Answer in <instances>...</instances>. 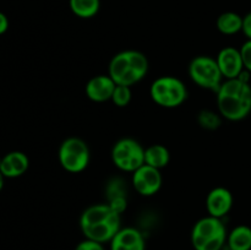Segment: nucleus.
<instances>
[{
	"instance_id": "obj_23",
	"label": "nucleus",
	"mask_w": 251,
	"mask_h": 250,
	"mask_svg": "<svg viewBox=\"0 0 251 250\" xmlns=\"http://www.w3.org/2000/svg\"><path fill=\"white\" fill-rule=\"evenodd\" d=\"M242 32L245 34L248 39H251V11L248 12L244 17H243V28Z\"/></svg>"
},
{
	"instance_id": "obj_7",
	"label": "nucleus",
	"mask_w": 251,
	"mask_h": 250,
	"mask_svg": "<svg viewBox=\"0 0 251 250\" xmlns=\"http://www.w3.org/2000/svg\"><path fill=\"white\" fill-rule=\"evenodd\" d=\"M110 156L118 169L134 173L145 164V147L135 139L123 137L114 144Z\"/></svg>"
},
{
	"instance_id": "obj_9",
	"label": "nucleus",
	"mask_w": 251,
	"mask_h": 250,
	"mask_svg": "<svg viewBox=\"0 0 251 250\" xmlns=\"http://www.w3.org/2000/svg\"><path fill=\"white\" fill-rule=\"evenodd\" d=\"M120 228H122L120 213L114 212L109 217L105 218L104 221H102V222L82 229V233L86 239L102 243L103 244V243L112 242V239L119 232Z\"/></svg>"
},
{
	"instance_id": "obj_5",
	"label": "nucleus",
	"mask_w": 251,
	"mask_h": 250,
	"mask_svg": "<svg viewBox=\"0 0 251 250\" xmlns=\"http://www.w3.org/2000/svg\"><path fill=\"white\" fill-rule=\"evenodd\" d=\"M189 76L191 81L203 88L217 93L225 77L220 70L216 58L210 55L195 56L189 64Z\"/></svg>"
},
{
	"instance_id": "obj_8",
	"label": "nucleus",
	"mask_w": 251,
	"mask_h": 250,
	"mask_svg": "<svg viewBox=\"0 0 251 250\" xmlns=\"http://www.w3.org/2000/svg\"><path fill=\"white\" fill-rule=\"evenodd\" d=\"M132 186L142 196H153L162 186L161 171L151 166L144 164L131 173Z\"/></svg>"
},
{
	"instance_id": "obj_4",
	"label": "nucleus",
	"mask_w": 251,
	"mask_h": 250,
	"mask_svg": "<svg viewBox=\"0 0 251 250\" xmlns=\"http://www.w3.org/2000/svg\"><path fill=\"white\" fill-rule=\"evenodd\" d=\"M150 96L159 107L176 108L188 100V88L176 76H161L152 82Z\"/></svg>"
},
{
	"instance_id": "obj_11",
	"label": "nucleus",
	"mask_w": 251,
	"mask_h": 250,
	"mask_svg": "<svg viewBox=\"0 0 251 250\" xmlns=\"http://www.w3.org/2000/svg\"><path fill=\"white\" fill-rule=\"evenodd\" d=\"M234 205L233 194L223 186H217L208 193L206 198V208L210 216L223 218L229 213Z\"/></svg>"
},
{
	"instance_id": "obj_17",
	"label": "nucleus",
	"mask_w": 251,
	"mask_h": 250,
	"mask_svg": "<svg viewBox=\"0 0 251 250\" xmlns=\"http://www.w3.org/2000/svg\"><path fill=\"white\" fill-rule=\"evenodd\" d=\"M216 26L222 34H227V36L237 34L238 32H242L243 17L233 11L223 12L218 16Z\"/></svg>"
},
{
	"instance_id": "obj_18",
	"label": "nucleus",
	"mask_w": 251,
	"mask_h": 250,
	"mask_svg": "<svg viewBox=\"0 0 251 250\" xmlns=\"http://www.w3.org/2000/svg\"><path fill=\"white\" fill-rule=\"evenodd\" d=\"M69 6L75 16L91 19L100 11V0H69Z\"/></svg>"
},
{
	"instance_id": "obj_24",
	"label": "nucleus",
	"mask_w": 251,
	"mask_h": 250,
	"mask_svg": "<svg viewBox=\"0 0 251 250\" xmlns=\"http://www.w3.org/2000/svg\"><path fill=\"white\" fill-rule=\"evenodd\" d=\"M9 29V19L4 12L0 11V36Z\"/></svg>"
},
{
	"instance_id": "obj_21",
	"label": "nucleus",
	"mask_w": 251,
	"mask_h": 250,
	"mask_svg": "<svg viewBox=\"0 0 251 250\" xmlns=\"http://www.w3.org/2000/svg\"><path fill=\"white\" fill-rule=\"evenodd\" d=\"M240 54H242L244 69L251 74V39H247L245 43L240 47Z\"/></svg>"
},
{
	"instance_id": "obj_15",
	"label": "nucleus",
	"mask_w": 251,
	"mask_h": 250,
	"mask_svg": "<svg viewBox=\"0 0 251 250\" xmlns=\"http://www.w3.org/2000/svg\"><path fill=\"white\" fill-rule=\"evenodd\" d=\"M169 161H171V153L163 145L154 144L145 149V164L147 166L161 171L162 168L168 166Z\"/></svg>"
},
{
	"instance_id": "obj_13",
	"label": "nucleus",
	"mask_w": 251,
	"mask_h": 250,
	"mask_svg": "<svg viewBox=\"0 0 251 250\" xmlns=\"http://www.w3.org/2000/svg\"><path fill=\"white\" fill-rule=\"evenodd\" d=\"M146 243L142 233L134 227L120 228L110 242V250H145Z\"/></svg>"
},
{
	"instance_id": "obj_25",
	"label": "nucleus",
	"mask_w": 251,
	"mask_h": 250,
	"mask_svg": "<svg viewBox=\"0 0 251 250\" xmlns=\"http://www.w3.org/2000/svg\"><path fill=\"white\" fill-rule=\"evenodd\" d=\"M4 180H5V176L2 175V173L0 172V191H1L2 188H4Z\"/></svg>"
},
{
	"instance_id": "obj_1",
	"label": "nucleus",
	"mask_w": 251,
	"mask_h": 250,
	"mask_svg": "<svg viewBox=\"0 0 251 250\" xmlns=\"http://www.w3.org/2000/svg\"><path fill=\"white\" fill-rule=\"evenodd\" d=\"M217 95L220 115L229 122H240L251 113V85L240 77L223 81Z\"/></svg>"
},
{
	"instance_id": "obj_3",
	"label": "nucleus",
	"mask_w": 251,
	"mask_h": 250,
	"mask_svg": "<svg viewBox=\"0 0 251 250\" xmlns=\"http://www.w3.org/2000/svg\"><path fill=\"white\" fill-rule=\"evenodd\" d=\"M227 229L222 218L206 216L194 225L191 244L195 250H222L227 243Z\"/></svg>"
},
{
	"instance_id": "obj_2",
	"label": "nucleus",
	"mask_w": 251,
	"mask_h": 250,
	"mask_svg": "<svg viewBox=\"0 0 251 250\" xmlns=\"http://www.w3.org/2000/svg\"><path fill=\"white\" fill-rule=\"evenodd\" d=\"M149 73V59L139 50H123L115 54L109 63L108 75L117 85L131 87Z\"/></svg>"
},
{
	"instance_id": "obj_19",
	"label": "nucleus",
	"mask_w": 251,
	"mask_h": 250,
	"mask_svg": "<svg viewBox=\"0 0 251 250\" xmlns=\"http://www.w3.org/2000/svg\"><path fill=\"white\" fill-rule=\"evenodd\" d=\"M131 87L124 85H117L114 88V92L112 96V102L114 103L117 107H126L129 105V103L131 102Z\"/></svg>"
},
{
	"instance_id": "obj_12",
	"label": "nucleus",
	"mask_w": 251,
	"mask_h": 250,
	"mask_svg": "<svg viewBox=\"0 0 251 250\" xmlns=\"http://www.w3.org/2000/svg\"><path fill=\"white\" fill-rule=\"evenodd\" d=\"M117 83L109 75H97L87 81L85 87L88 100L96 103H103L112 100Z\"/></svg>"
},
{
	"instance_id": "obj_16",
	"label": "nucleus",
	"mask_w": 251,
	"mask_h": 250,
	"mask_svg": "<svg viewBox=\"0 0 251 250\" xmlns=\"http://www.w3.org/2000/svg\"><path fill=\"white\" fill-rule=\"evenodd\" d=\"M229 250H251V228L240 225L230 230L227 237Z\"/></svg>"
},
{
	"instance_id": "obj_6",
	"label": "nucleus",
	"mask_w": 251,
	"mask_h": 250,
	"mask_svg": "<svg viewBox=\"0 0 251 250\" xmlns=\"http://www.w3.org/2000/svg\"><path fill=\"white\" fill-rule=\"evenodd\" d=\"M90 149L80 137H68L61 142L58 150L60 166L69 173H81L90 164Z\"/></svg>"
},
{
	"instance_id": "obj_22",
	"label": "nucleus",
	"mask_w": 251,
	"mask_h": 250,
	"mask_svg": "<svg viewBox=\"0 0 251 250\" xmlns=\"http://www.w3.org/2000/svg\"><path fill=\"white\" fill-rule=\"evenodd\" d=\"M75 250H104V248H103L102 243L85 239L76 245Z\"/></svg>"
},
{
	"instance_id": "obj_20",
	"label": "nucleus",
	"mask_w": 251,
	"mask_h": 250,
	"mask_svg": "<svg viewBox=\"0 0 251 250\" xmlns=\"http://www.w3.org/2000/svg\"><path fill=\"white\" fill-rule=\"evenodd\" d=\"M198 119L201 126L208 130H215L221 125L220 115L211 112V110H202V112H200Z\"/></svg>"
},
{
	"instance_id": "obj_14",
	"label": "nucleus",
	"mask_w": 251,
	"mask_h": 250,
	"mask_svg": "<svg viewBox=\"0 0 251 250\" xmlns=\"http://www.w3.org/2000/svg\"><path fill=\"white\" fill-rule=\"evenodd\" d=\"M28 157L21 151H11L0 158V172L5 178H19L28 171Z\"/></svg>"
},
{
	"instance_id": "obj_10",
	"label": "nucleus",
	"mask_w": 251,
	"mask_h": 250,
	"mask_svg": "<svg viewBox=\"0 0 251 250\" xmlns=\"http://www.w3.org/2000/svg\"><path fill=\"white\" fill-rule=\"evenodd\" d=\"M216 60L225 80L239 77L240 74L245 70L240 49L234 47H225L221 49L216 56Z\"/></svg>"
}]
</instances>
